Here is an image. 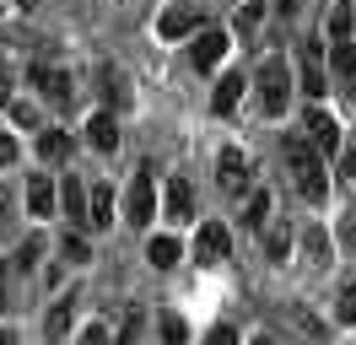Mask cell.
<instances>
[{
	"mask_svg": "<svg viewBox=\"0 0 356 345\" xmlns=\"http://www.w3.org/2000/svg\"><path fill=\"white\" fill-rule=\"evenodd\" d=\"M0 76H6V49H0Z\"/></svg>",
	"mask_w": 356,
	"mask_h": 345,
	"instance_id": "38",
	"label": "cell"
},
{
	"mask_svg": "<svg viewBox=\"0 0 356 345\" xmlns=\"http://www.w3.org/2000/svg\"><path fill=\"white\" fill-rule=\"evenodd\" d=\"M334 319H340V323H356V280H346V286L334 291Z\"/></svg>",
	"mask_w": 356,
	"mask_h": 345,
	"instance_id": "25",
	"label": "cell"
},
{
	"mask_svg": "<svg viewBox=\"0 0 356 345\" xmlns=\"http://www.w3.org/2000/svg\"><path fill=\"white\" fill-rule=\"evenodd\" d=\"M205 345H238V329H232V323H216V329L205 335Z\"/></svg>",
	"mask_w": 356,
	"mask_h": 345,
	"instance_id": "31",
	"label": "cell"
},
{
	"mask_svg": "<svg viewBox=\"0 0 356 345\" xmlns=\"http://www.w3.org/2000/svg\"><path fill=\"white\" fill-rule=\"evenodd\" d=\"M65 259H70V264L92 259V248H87V237H81V232H70V237H65Z\"/></svg>",
	"mask_w": 356,
	"mask_h": 345,
	"instance_id": "30",
	"label": "cell"
},
{
	"mask_svg": "<svg viewBox=\"0 0 356 345\" xmlns=\"http://www.w3.org/2000/svg\"><path fill=\"white\" fill-rule=\"evenodd\" d=\"M76 345H108V329H103V323H87V329H81V340Z\"/></svg>",
	"mask_w": 356,
	"mask_h": 345,
	"instance_id": "32",
	"label": "cell"
},
{
	"mask_svg": "<svg viewBox=\"0 0 356 345\" xmlns=\"http://www.w3.org/2000/svg\"><path fill=\"white\" fill-rule=\"evenodd\" d=\"M259 108H265L270 119L275 113H286V103H291V76H286V60H265L259 65Z\"/></svg>",
	"mask_w": 356,
	"mask_h": 345,
	"instance_id": "2",
	"label": "cell"
},
{
	"mask_svg": "<svg viewBox=\"0 0 356 345\" xmlns=\"http://www.w3.org/2000/svg\"><path fill=\"white\" fill-rule=\"evenodd\" d=\"M308 141H313L318 157H324V151H340V119H334L330 108H308Z\"/></svg>",
	"mask_w": 356,
	"mask_h": 345,
	"instance_id": "7",
	"label": "cell"
},
{
	"mask_svg": "<svg viewBox=\"0 0 356 345\" xmlns=\"http://www.w3.org/2000/svg\"><path fill=\"white\" fill-rule=\"evenodd\" d=\"M162 205H168V221H189V216H195V189H189L184 178H173V184H168V200H162Z\"/></svg>",
	"mask_w": 356,
	"mask_h": 345,
	"instance_id": "16",
	"label": "cell"
},
{
	"mask_svg": "<svg viewBox=\"0 0 356 345\" xmlns=\"http://www.w3.org/2000/svg\"><path fill=\"white\" fill-rule=\"evenodd\" d=\"M87 141H92L97 151H113V146H119V119H113L108 108H103V113H92V119H87Z\"/></svg>",
	"mask_w": 356,
	"mask_h": 345,
	"instance_id": "15",
	"label": "cell"
},
{
	"mask_svg": "<svg viewBox=\"0 0 356 345\" xmlns=\"http://www.w3.org/2000/svg\"><path fill=\"white\" fill-rule=\"evenodd\" d=\"M286 168H291V184L308 194L313 205L330 194V178H324V157L313 151L308 135H291V141H286Z\"/></svg>",
	"mask_w": 356,
	"mask_h": 345,
	"instance_id": "1",
	"label": "cell"
},
{
	"mask_svg": "<svg viewBox=\"0 0 356 345\" xmlns=\"http://www.w3.org/2000/svg\"><path fill=\"white\" fill-rule=\"evenodd\" d=\"M87 227H92V232L113 227V189H108V184H92V194H87Z\"/></svg>",
	"mask_w": 356,
	"mask_h": 345,
	"instance_id": "13",
	"label": "cell"
},
{
	"mask_svg": "<svg viewBox=\"0 0 356 345\" xmlns=\"http://www.w3.org/2000/svg\"><path fill=\"white\" fill-rule=\"evenodd\" d=\"M195 27H200V17H195L189 6H168V11L156 17V33H162L168 43H173V38H184V33H195Z\"/></svg>",
	"mask_w": 356,
	"mask_h": 345,
	"instance_id": "14",
	"label": "cell"
},
{
	"mask_svg": "<svg viewBox=\"0 0 356 345\" xmlns=\"http://www.w3.org/2000/svg\"><path fill=\"white\" fill-rule=\"evenodd\" d=\"M243 76H238V70H227L222 81H216V92H211V108H216V113H232V108H238V97H243Z\"/></svg>",
	"mask_w": 356,
	"mask_h": 345,
	"instance_id": "17",
	"label": "cell"
},
{
	"mask_svg": "<svg viewBox=\"0 0 356 345\" xmlns=\"http://www.w3.org/2000/svg\"><path fill=\"white\" fill-rule=\"evenodd\" d=\"M227 248H232V232H227L222 221H205L200 237H195V259H200V264H222Z\"/></svg>",
	"mask_w": 356,
	"mask_h": 345,
	"instance_id": "8",
	"label": "cell"
},
{
	"mask_svg": "<svg viewBox=\"0 0 356 345\" xmlns=\"http://www.w3.org/2000/svg\"><path fill=\"white\" fill-rule=\"evenodd\" d=\"M216 184H222V194H232V200L254 189V162H248V151L227 146L222 157H216Z\"/></svg>",
	"mask_w": 356,
	"mask_h": 345,
	"instance_id": "3",
	"label": "cell"
},
{
	"mask_svg": "<svg viewBox=\"0 0 356 345\" xmlns=\"http://www.w3.org/2000/svg\"><path fill=\"white\" fill-rule=\"evenodd\" d=\"M156 329H162V345H189V323L178 319V313H162Z\"/></svg>",
	"mask_w": 356,
	"mask_h": 345,
	"instance_id": "24",
	"label": "cell"
},
{
	"mask_svg": "<svg viewBox=\"0 0 356 345\" xmlns=\"http://www.w3.org/2000/svg\"><path fill=\"white\" fill-rule=\"evenodd\" d=\"M17 157H22V146H17V135H11V129H0V168H11Z\"/></svg>",
	"mask_w": 356,
	"mask_h": 345,
	"instance_id": "29",
	"label": "cell"
},
{
	"mask_svg": "<svg viewBox=\"0 0 356 345\" xmlns=\"http://www.w3.org/2000/svg\"><path fill=\"white\" fill-rule=\"evenodd\" d=\"M6 97H11V86H6V76H0V108H6Z\"/></svg>",
	"mask_w": 356,
	"mask_h": 345,
	"instance_id": "37",
	"label": "cell"
},
{
	"mask_svg": "<svg viewBox=\"0 0 356 345\" xmlns=\"http://www.w3.org/2000/svg\"><path fill=\"white\" fill-rule=\"evenodd\" d=\"M38 259H44V243H38V237H27L22 248H17V270H33Z\"/></svg>",
	"mask_w": 356,
	"mask_h": 345,
	"instance_id": "28",
	"label": "cell"
},
{
	"mask_svg": "<svg viewBox=\"0 0 356 345\" xmlns=\"http://www.w3.org/2000/svg\"><path fill=\"white\" fill-rule=\"evenodd\" d=\"M11 119H17V125H38V113H33L27 103H17V108H11Z\"/></svg>",
	"mask_w": 356,
	"mask_h": 345,
	"instance_id": "34",
	"label": "cell"
},
{
	"mask_svg": "<svg viewBox=\"0 0 356 345\" xmlns=\"http://www.w3.org/2000/svg\"><path fill=\"white\" fill-rule=\"evenodd\" d=\"M259 22H265V0H248L243 11H238V33H243V38H248V33H259Z\"/></svg>",
	"mask_w": 356,
	"mask_h": 345,
	"instance_id": "26",
	"label": "cell"
},
{
	"mask_svg": "<svg viewBox=\"0 0 356 345\" xmlns=\"http://www.w3.org/2000/svg\"><path fill=\"white\" fill-rule=\"evenodd\" d=\"M156 216V189H152V172H135L130 189H124V221L130 227H146Z\"/></svg>",
	"mask_w": 356,
	"mask_h": 345,
	"instance_id": "5",
	"label": "cell"
},
{
	"mask_svg": "<svg viewBox=\"0 0 356 345\" xmlns=\"http://www.w3.org/2000/svg\"><path fill=\"white\" fill-rule=\"evenodd\" d=\"M302 92H308L313 103L330 92V76H324V49H318V43H302Z\"/></svg>",
	"mask_w": 356,
	"mask_h": 345,
	"instance_id": "10",
	"label": "cell"
},
{
	"mask_svg": "<svg viewBox=\"0 0 356 345\" xmlns=\"http://www.w3.org/2000/svg\"><path fill=\"white\" fill-rule=\"evenodd\" d=\"M54 205H60V189H54V178H49V172H33V178H27V216L49 221V216H54Z\"/></svg>",
	"mask_w": 356,
	"mask_h": 345,
	"instance_id": "9",
	"label": "cell"
},
{
	"mask_svg": "<svg viewBox=\"0 0 356 345\" xmlns=\"http://www.w3.org/2000/svg\"><path fill=\"white\" fill-rule=\"evenodd\" d=\"M70 323H76V297H60L44 313V335H49V340H60V335H70Z\"/></svg>",
	"mask_w": 356,
	"mask_h": 345,
	"instance_id": "18",
	"label": "cell"
},
{
	"mask_svg": "<svg viewBox=\"0 0 356 345\" xmlns=\"http://www.w3.org/2000/svg\"><path fill=\"white\" fill-rule=\"evenodd\" d=\"M146 259H152L156 270H173L178 264V237H152V243H146Z\"/></svg>",
	"mask_w": 356,
	"mask_h": 345,
	"instance_id": "21",
	"label": "cell"
},
{
	"mask_svg": "<svg viewBox=\"0 0 356 345\" xmlns=\"http://www.w3.org/2000/svg\"><path fill=\"white\" fill-rule=\"evenodd\" d=\"M97 92H103V103H108V113H119V108H130V81H124V70L119 65H97Z\"/></svg>",
	"mask_w": 356,
	"mask_h": 345,
	"instance_id": "11",
	"label": "cell"
},
{
	"mask_svg": "<svg viewBox=\"0 0 356 345\" xmlns=\"http://www.w3.org/2000/svg\"><path fill=\"white\" fill-rule=\"evenodd\" d=\"M227 49H232V38H227L222 27H200L195 43H189V65H195V70H216Z\"/></svg>",
	"mask_w": 356,
	"mask_h": 345,
	"instance_id": "6",
	"label": "cell"
},
{
	"mask_svg": "<svg viewBox=\"0 0 356 345\" xmlns=\"http://www.w3.org/2000/svg\"><path fill=\"white\" fill-rule=\"evenodd\" d=\"M259 237H265V254L275 259V264L291 254V227H286V221H270V232H259Z\"/></svg>",
	"mask_w": 356,
	"mask_h": 345,
	"instance_id": "20",
	"label": "cell"
},
{
	"mask_svg": "<svg viewBox=\"0 0 356 345\" xmlns=\"http://www.w3.org/2000/svg\"><path fill=\"white\" fill-rule=\"evenodd\" d=\"M302 254H308V264H330V237H324V227H308V232H302Z\"/></svg>",
	"mask_w": 356,
	"mask_h": 345,
	"instance_id": "22",
	"label": "cell"
},
{
	"mask_svg": "<svg viewBox=\"0 0 356 345\" xmlns=\"http://www.w3.org/2000/svg\"><path fill=\"white\" fill-rule=\"evenodd\" d=\"M60 200H65L70 221H76V227H87V194H81V184H76V178L65 184V194H60Z\"/></svg>",
	"mask_w": 356,
	"mask_h": 345,
	"instance_id": "23",
	"label": "cell"
},
{
	"mask_svg": "<svg viewBox=\"0 0 356 345\" xmlns=\"http://www.w3.org/2000/svg\"><path fill=\"white\" fill-rule=\"evenodd\" d=\"M70 151H76V141H70L65 129H44V135H38V157H44V162H65Z\"/></svg>",
	"mask_w": 356,
	"mask_h": 345,
	"instance_id": "19",
	"label": "cell"
},
{
	"mask_svg": "<svg viewBox=\"0 0 356 345\" xmlns=\"http://www.w3.org/2000/svg\"><path fill=\"white\" fill-rule=\"evenodd\" d=\"M270 211H275L270 189H248V194H243V227H248V232H265L270 221H275Z\"/></svg>",
	"mask_w": 356,
	"mask_h": 345,
	"instance_id": "12",
	"label": "cell"
},
{
	"mask_svg": "<svg viewBox=\"0 0 356 345\" xmlns=\"http://www.w3.org/2000/svg\"><path fill=\"white\" fill-rule=\"evenodd\" d=\"M340 184H356V151H346V157H340Z\"/></svg>",
	"mask_w": 356,
	"mask_h": 345,
	"instance_id": "33",
	"label": "cell"
},
{
	"mask_svg": "<svg viewBox=\"0 0 356 345\" xmlns=\"http://www.w3.org/2000/svg\"><path fill=\"white\" fill-rule=\"evenodd\" d=\"M330 38L334 43L351 38V6H334V11H330Z\"/></svg>",
	"mask_w": 356,
	"mask_h": 345,
	"instance_id": "27",
	"label": "cell"
},
{
	"mask_svg": "<svg viewBox=\"0 0 356 345\" xmlns=\"http://www.w3.org/2000/svg\"><path fill=\"white\" fill-rule=\"evenodd\" d=\"M0 345H17V329H11V323H0Z\"/></svg>",
	"mask_w": 356,
	"mask_h": 345,
	"instance_id": "35",
	"label": "cell"
},
{
	"mask_svg": "<svg viewBox=\"0 0 356 345\" xmlns=\"http://www.w3.org/2000/svg\"><path fill=\"white\" fill-rule=\"evenodd\" d=\"M0 302H6V259H0Z\"/></svg>",
	"mask_w": 356,
	"mask_h": 345,
	"instance_id": "36",
	"label": "cell"
},
{
	"mask_svg": "<svg viewBox=\"0 0 356 345\" xmlns=\"http://www.w3.org/2000/svg\"><path fill=\"white\" fill-rule=\"evenodd\" d=\"M33 86H38V97L54 108H76V81H70V70H60V65H33Z\"/></svg>",
	"mask_w": 356,
	"mask_h": 345,
	"instance_id": "4",
	"label": "cell"
}]
</instances>
